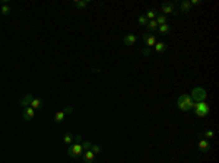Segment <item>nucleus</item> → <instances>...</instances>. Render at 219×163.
I'll list each match as a JSON object with an SVG mask.
<instances>
[{"label":"nucleus","mask_w":219,"mask_h":163,"mask_svg":"<svg viewBox=\"0 0 219 163\" xmlns=\"http://www.w3.org/2000/svg\"><path fill=\"white\" fill-rule=\"evenodd\" d=\"M193 105H194V102L191 101L190 95H181L178 99H177V106H178V109L183 111V112H187V111L193 109Z\"/></svg>","instance_id":"f257e3e1"},{"label":"nucleus","mask_w":219,"mask_h":163,"mask_svg":"<svg viewBox=\"0 0 219 163\" xmlns=\"http://www.w3.org/2000/svg\"><path fill=\"white\" fill-rule=\"evenodd\" d=\"M193 109H194V114L200 118H203V117H207L210 112V106L206 104V102H196L194 105H193Z\"/></svg>","instance_id":"f03ea898"},{"label":"nucleus","mask_w":219,"mask_h":163,"mask_svg":"<svg viewBox=\"0 0 219 163\" xmlns=\"http://www.w3.org/2000/svg\"><path fill=\"white\" fill-rule=\"evenodd\" d=\"M82 153H83V147H82V143H73L69 146L67 149V156L70 159H77L81 157Z\"/></svg>","instance_id":"7ed1b4c3"},{"label":"nucleus","mask_w":219,"mask_h":163,"mask_svg":"<svg viewBox=\"0 0 219 163\" xmlns=\"http://www.w3.org/2000/svg\"><path fill=\"white\" fill-rule=\"evenodd\" d=\"M206 96L207 95H206V90L203 87H194V89L191 90L190 98L193 102H205Z\"/></svg>","instance_id":"20e7f679"},{"label":"nucleus","mask_w":219,"mask_h":163,"mask_svg":"<svg viewBox=\"0 0 219 163\" xmlns=\"http://www.w3.org/2000/svg\"><path fill=\"white\" fill-rule=\"evenodd\" d=\"M161 10H162V15H175V6H174V3H171V2H165V3H162L161 5Z\"/></svg>","instance_id":"39448f33"},{"label":"nucleus","mask_w":219,"mask_h":163,"mask_svg":"<svg viewBox=\"0 0 219 163\" xmlns=\"http://www.w3.org/2000/svg\"><path fill=\"white\" fill-rule=\"evenodd\" d=\"M143 41H145V44H146V47L152 48L155 47V44H156V38H155V35L151 34V32H145V34L142 35Z\"/></svg>","instance_id":"423d86ee"},{"label":"nucleus","mask_w":219,"mask_h":163,"mask_svg":"<svg viewBox=\"0 0 219 163\" xmlns=\"http://www.w3.org/2000/svg\"><path fill=\"white\" fill-rule=\"evenodd\" d=\"M197 147H199L203 153H207L210 150V144H209V141L207 140H203L202 137H200V134H199V141H197Z\"/></svg>","instance_id":"0eeeda50"},{"label":"nucleus","mask_w":219,"mask_h":163,"mask_svg":"<svg viewBox=\"0 0 219 163\" xmlns=\"http://www.w3.org/2000/svg\"><path fill=\"white\" fill-rule=\"evenodd\" d=\"M136 41H137V38H136V35L134 34H127L123 38V44L126 45V47H132V45H134Z\"/></svg>","instance_id":"6e6552de"},{"label":"nucleus","mask_w":219,"mask_h":163,"mask_svg":"<svg viewBox=\"0 0 219 163\" xmlns=\"http://www.w3.org/2000/svg\"><path fill=\"white\" fill-rule=\"evenodd\" d=\"M29 106H31L32 109L38 111V109H41V108L44 106V101H43V99H40V98H35V96H34L32 99H31V104H29Z\"/></svg>","instance_id":"1a4fd4ad"},{"label":"nucleus","mask_w":219,"mask_h":163,"mask_svg":"<svg viewBox=\"0 0 219 163\" xmlns=\"http://www.w3.org/2000/svg\"><path fill=\"white\" fill-rule=\"evenodd\" d=\"M24 120L25 121H31L35 117V109H32L31 106H26V108H24Z\"/></svg>","instance_id":"9d476101"},{"label":"nucleus","mask_w":219,"mask_h":163,"mask_svg":"<svg viewBox=\"0 0 219 163\" xmlns=\"http://www.w3.org/2000/svg\"><path fill=\"white\" fill-rule=\"evenodd\" d=\"M191 9V5L189 0H184V2H181L180 6H178V10H180L181 13H189Z\"/></svg>","instance_id":"9b49d317"},{"label":"nucleus","mask_w":219,"mask_h":163,"mask_svg":"<svg viewBox=\"0 0 219 163\" xmlns=\"http://www.w3.org/2000/svg\"><path fill=\"white\" fill-rule=\"evenodd\" d=\"M34 98V95H31V93H26V95L24 96V98H21L19 99V104L22 108H26V106H29V104H31V99Z\"/></svg>","instance_id":"f8f14e48"},{"label":"nucleus","mask_w":219,"mask_h":163,"mask_svg":"<svg viewBox=\"0 0 219 163\" xmlns=\"http://www.w3.org/2000/svg\"><path fill=\"white\" fill-rule=\"evenodd\" d=\"M82 157H83L85 163H94V157H95V154L92 153L91 150H86L85 153L82 154Z\"/></svg>","instance_id":"ddd939ff"},{"label":"nucleus","mask_w":219,"mask_h":163,"mask_svg":"<svg viewBox=\"0 0 219 163\" xmlns=\"http://www.w3.org/2000/svg\"><path fill=\"white\" fill-rule=\"evenodd\" d=\"M10 12H12V7L9 6V3L3 2V6L0 7V13L3 15V16H7V15H10Z\"/></svg>","instance_id":"4468645a"},{"label":"nucleus","mask_w":219,"mask_h":163,"mask_svg":"<svg viewBox=\"0 0 219 163\" xmlns=\"http://www.w3.org/2000/svg\"><path fill=\"white\" fill-rule=\"evenodd\" d=\"M159 34H162V35H167V34H170L171 32V26L168 24H165V25H161V26H158V29H156Z\"/></svg>","instance_id":"2eb2a0df"},{"label":"nucleus","mask_w":219,"mask_h":163,"mask_svg":"<svg viewBox=\"0 0 219 163\" xmlns=\"http://www.w3.org/2000/svg\"><path fill=\"white\" fill-rule=\"evenodd\" d=\"M146 28H148V32H151V34H152V32H155V31L158 29L156 20H155V19H153V20H149L148 24H146Z\"/></svg>","instance_id":"dca6fc26"},{"label":"nucleus","mask_w":219,"mask_h":163,"mask_svg":"<svg viewBox=\"0 0 219 163\" xmlns=\"http://www.w3.org/2000/svg\"><path fill=\"white\" fill-rule=\"evenodd\" d=\"M64 117H66V114H64L63 111L56 112V115H54V122H56V124H62L63 121H64Z\"/></svg>","instance_id":"f3484780"},{"label":"nucleus","mask_w":219,"mask_h":163,"mask_svg":"<svg viewBox=\"0 0 219 163\" xmlns=\"http://www.w3.org/2000/svg\"><path fill=\"white\" fill-rule=\"evenodd\" d=\"M165 50H167V44L165 42H158L156 41V44H155V51H156L158 54H162Z\"/></svg>","instance_id":"a211bd4d"},{"label":"nucleus","mask_w":219,"mask_h":163,"mask_svg":"<svg viewBox=\"0 0 219 163\" xmlns=\"http://www.w3.org/2000/svg\"><path fill=\"white\" fill-rule=\"evenodd\" d=\"M73 140H75V137H73L72 133H66V134L63 135V141H64L67 146H70V144L73 143Z\"/></svg>","instance_id":"6ab92c4d"},{"label":"nucleus","mask_w":219,"mask_h":163,"mask_svg":"<svg viewBox=\"0 0 219 163\" xmlns=\"http://www.w3.org/2000/svg\"><path fill=\"white\" fill-rule=\"evenodd\" d=\"M155 20H156L158 26H161V25H165V24H167V16L161 13V15H158L156 18H155Z\"/></svg>","instance_id":"aec40b11"},{"label":"nucleus","mask_w":219,"mask_h":163,"mask_svg":"<svg viewBox=\"0 0 219 163\" xmlns=\"http://www.w3.org/2000/svg\"><path fill=\"white\" fill-rule=\"evenodd\" d=\"M145 16H146V19H148V20H153L158 16V13H156V10H155V9H149Z\"/></svg>","instance_id":"412c9836"},{"label":"nucleus","mask_w":219,"mask_h":163,"mask_svg":"<svg viewBox=\"0 0 219 163\" xmlns=\"http://www.w3.org/2000/svg\"><path fill=\"white\" fill-rule=\"evenodd\" d=\"M88 0H83V2H73V6L76 7V9H85L86 6H88Z\"/></svg>","instance_id":"4be33fe9"},{"label":"nucleus","mask_w":219,"mask_h":163,"mask_svg":"<svg viewBox=\"0 0 219 163\" xmlns=\"http://www.w3.org/2000/svg\"><path fill=\"white\" fill-rule=\"evenodd\" d=\"M137 22H139L140 26H146V24H148L149 20L146 19V16H145V15H140V16L137 18Z\"/></svg>","instance_id":"5701e85b"},{"label":"nucleus","mask_w":219,"mask_h":163,"mask_svg":"<svg viewBox=\"0 0 219 163\" xmlns=\"http://www.w3.org/2000/svg\"><path fill=\"white\" fill-rule=\"evenodd\" d=\"M91 152H92V153L94 154H100L101 152H102V149H101L100 146H98V144H92V146H91Z\"/></svg>","instance_id":"b1692460"},{"label":"nucleus","mask_w":219,"mask_h":163,"mask_svg":"<svg viewBox=\"0 0 219 163\" xmlns=\"http://www.w3.org/2000/svg\"><path fill=\"white\" fill-rule=\"evenodd\" d=\"M213 135L215 133L212 131V130H207V131H205V134H203V137H205L206 140H210V139H213Z\"/></svg>","instance_id":"393cba45"},{"label":"nucleus","mask_w":219,"mask_h":163,"mask_svg":"<svg viewBox=\"0 0 219 163\" xmlns=\"http://www.w3.org/2000/svg\"><path fill=\"white\" fill-rule=\"evenodd\" d=\"M91 146H92V143L91 141H82V147H83V152H86V150H89L91 149Z\"/></svg>","instance_id":"a878e982"},{"label":"nucleus","mask_w":219,"mask_h":163,"mask_svg":"<svg viewBox=\"0 0 219 163\" xmlns=\"http://www.w3.org/2000/svg\"><path fill=\"white\" fill-rule=\"evenodd\" d=\"M140 53H142V55H145V57H149V55H151V48H149V47L143 48Z\"/></svg>","instance_id":"bb28decb"},{"label":"nucleus","mask_w":219,"mask_h":163,"mask_svg":"<svg viewBox=\"0 0 219 163\" xmlns=\"http://www.w3.org/2000/svg\"><path fill=\"white\" fill-rule=\"evenodd\" d=\"M63 112H64V114H66V115H69V114H72V112H73V108H72L70 105H67L66 108H64V109H63Z\"/></svg>","instance_id":"cd10ccee"},{"label":"nucleus","mask_w":219,"mask_h":163,"mask_svg":"<svg viewBox=\"0 0 219 163\" xmlns=\"http://www.w3.org/2000/svg\"><path fill=\"white\" fill-rule=\"evenodd\" d=\"M75 143H82V135H76V139H75Z\"/></svg>","instance_id":"c85d7f7f"},{"label":"nucleus","mask_w":219,"mask_h":163,"mask_svg":"<svg viewBox=\"0 0 219 163\" xmlns=\"http://www.w3.org/2000/svg\"><path fill=\"white\" fill-rule=\"evenodd\" d=\"M191 6H196V5H200V0H191L190 2Z\"/></svg>","instance_id":"c756f323"}]
</instances>
